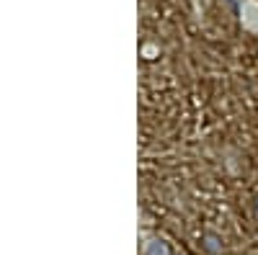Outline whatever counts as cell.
Wrapping results in <instances>:
<instances>
[{"mask_svg":"<svg viewBox=\"0 0 258 255\" xmlns=\"http://www.w3.org/2000/svg\"><path fill=\"white\" fill-rule=\"evenodd\" d=\"M145 255H170V247L163 237H150L145 242Z\"/></svg>","mask_w":258,"mask_h":255,"instance_id":"cell-2","label":"cell"},{"mask_svg":"<svg viewBox=\"0 0 258 255\" xmlns=\"http://www.w3.org/2000/svg\"><path fill=\"white\" fill-rule=\"evenodd\" d=\"M238 24L245 34L258 36V0H235Z\"/></svg>","mask_w":258,"mask_h":255,"instance_id":"cell-1","label":"cell"}]
</instances>
